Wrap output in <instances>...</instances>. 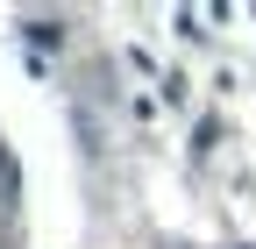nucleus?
<instances>
[{
	"label": "nucleus",
	"instance_id": "obj_1",
	"mask_svg": "<svg viewBox=\"0 0 256 249\" xmlns=\"http://www.w3.org/2000/svg\"><path fill=\"white\" fill-rule=\"evenodd\" d=\"M14 192H22V178H14V157L0 150V206H14Z\"/></svg>",
	"mask_w": 256,
	"mask_h": 249
}]
</instances>
